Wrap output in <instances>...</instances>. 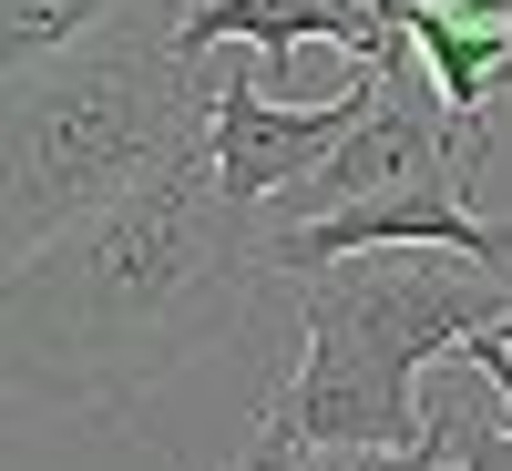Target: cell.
I'll list each match as a JSON object with an SVG mask.
<instances>
[{"label":"cell","mask_w":512,"mask_h":471,"mask_svg":"<svg viewBox=\"0 0 512 471\" xmlns=\"http://www.w3.org/2000/svg\"><path fill=\"white\" fill-rule=\"evenodd\" d=\"M502 21H512V11H502ZM502 103H512V72H502Z\"/></svg>","instance_id":"obj_13"},{"label":"cell","mask_w":512,"mask_h":471,"mask_svg":"<svg viewBox=\"0 0 512 471\" xmlns=\"http://www.w3.org/2000/svg\"><path fill=\"white\" fill-rule=\"evenodd\" d=\"M461 359H472V369L492 379V390L512 400V338H502V328H482V338H472ZM431 410L451 420V461H461V471H512V420H502V431H482V420L461 410V400H431Z\"/></svg>","instance_id":"obj_9"},{"label":"cell","mask_w":512,"mask_h":471,"mask_svg":"<svg viewBox=\"0 0 512 471\" xmlns=\"http://www.w3.org/2000/svg\"><path fill=\"white\" fill-rule=\"evenodd\" d=\"M164 41H175L185 62L226 52V41H256V52L287 72L308 41H338V11H328V0H185V11L164 21Z\"/></svg>","instance_id":"obj_7"},{"label":"cell","mask_w":512,"mask_h":471,"mask_svg":"<svg viewBox=\"0 0 512 471\" xmlns=\"http://www.w3.org/2000/svg\"><path fill=\"white\" fill-rule=\"evenodd\" d=\"M451 461V420L431 410V431L420 441H390V451H328V461H308V471H441Z\"/></svg>","instance_id":"obj_10"},{"label":"cell","mask_w":512,"mask_h":471,"mask_svg":"<svg viewBox=\"0 0 512 471\" xmlns=\"http://www.w3.org/2000/svg\"><path fill=\"white\" fill-rule=\"evenodd\" d=\"M236 471H308V441H297V420L267 400V420H256V441L236 451Z\"/></svg>","instance_id":"obj_11"},{"label":"cell","mask_w":512,"mask_h":471,"mask_svg":"<svg viewBox=\"0 0 512 471\" xmlns=\"http://www.w3.org/2000/svg\"><path fill=\"white\" fill-rule=\"evenodd\" d=\"M185 52L175 41H134V31H93L52 62L11 72L0 103V226L11 256L52 246L62 226L123 205L134 185H154L185 144H205V93L185 103Z\"/></svg>","instance_id":"obj_2"},{"label":"cell","mask_w":512,"mask_h":471,"mask_svg":"<svg viewBox=\"0 0 512 471\" xmlns=\"http://www.w3.org/2000/svg\"><path fill=\"white\" fill-rule=\"evenodd\" d=\"M502 318H512V277L472 267L451 246H359L338 267L297 277V338H338V349H359L400 379H420L441 349H472Z\"/></svg>","instance_id":"obj_3"},{"label":"cell","mask_w":512,"mask_h":471,"mask_svg":"<svg viewBox=\"0 0 512 471\" xmlns=\"http://www.w3.org/2000/svg\"><path fill=\"white\" fill-rule=\"evenodd\" d=\"M379 82H390V72L359 62V82H349L338 103H277V93H256L246 72H216V82H205V154H216V185L267 216L297 175H318V164L369 123Z\"/></svg>","instance_id":"obj_5"},{"label":"cell","mask_w":512,"mask_h":471,"mask_svg":"<svg viewBox=\"0 0 512 471\" xmlns=\"http://www.w3.org/2000/svg\"><path fill=\"white\" fill-rule=\"evenodd\" d=\"M482 175V154H472V134H461V113L441 103V82L431 72H390L379 82V103H369V123L349 144H338L318 175H297L287 195H277V226L267 236H287V226H308V216H328V205H359V195H390V185H472Z\"/></svg>","instance_id":"obj_4"},{"label":"cell","mask_w":512,"mask_h":471,"mask_svg":"<svg viewBox=\"0 0 512 471\" xmlns=\"http://www.w3.org/2000/svg\"><path fill=\"white\" fill-rule=\"evenodd\" d=\"M267 216L185 144L154 185L11 256V390L31 410H134L175 369L216 359L256 308Z\"/></svg>","instance_id":"obj_1"},{"label":"cell","mask_w":512,"mask_h":471,"mask_svg":"<svg viewBox=\"0 0 512 471\" xmlns=\"http://www.w3.org/2000/svg\"><path fill=\"white\" fill-rule=\"evenodd\" d=\"M431 11H461V21H502L512 0H431Z\"/></svg>","instance_id":"obj_12"},{"label":"cell","mask_w":512,"mask_h":471,"mask_svg":"<svg viewBox=\"0 0 512 471\" xmlns=\"http://www.w3.org/2000/svg\"><path fill=\"white\" fill-rule=\"evenodd\" d=\"M103 21H123V0H0V41H11V72H21V62L72 52V41H93Z\"/></svg>","instance_id":"obj_8"},{"label":"cell","mask_w":512,"mask_h":471,"mask_svg":"<svg viewBox=\"0 0 512 471\" xmlns=\"http://www.w3.org/2000/svg\"><path fill=\"white\" fill-rule=\"evenodd\" d=\"M502 338H512V318H502Z\"/></svg>","instance_id":"obj_14"},{"label":"cell","mask_w":512,"mask_h":471,"mask_svg":"<svg viewBox=\"0 0 512 471\" xmlns=\"http://www.w3.org/2000/svg\"><path fill=\"white\" fill-rule=\"evenodd\" d=\"M359 246H451L472 267L512 277V226H492L472 185H390V195H359V205H328V216L267 236V267L277 277H308V267H338Z\"/></svg>","instance_id":"obj_6"}]
</instances>
